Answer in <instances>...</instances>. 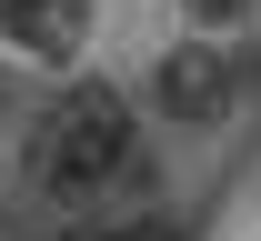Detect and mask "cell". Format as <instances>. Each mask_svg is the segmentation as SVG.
I'll list each match as a JSON object with an SVG mask.
<instances>
[{
	"label": "cell",
	"instance_id": "obj_1",
	"mask_svg": "<svg viewBox=\"0 0 261 241\" xmlns=\"http://www.w3.org/2000/svg\"><path fill=\"white\" fill-rule=\"evenodd\" d=\"M40 171L61 191H100V181L141 171V121H130V91L111 81H81L50 121H40Z\"/></svg>",
	"mask_w": 261,
	"mask_h": 241
},
{
	"label": "cell",
	"instance_id": "obj_4",
	"mask_svg": "<svg viewBox=\"0 0 261 241\" xmlns=\"http://www.w3.org/2000/svg\"><path fill=\"white\" fill-rule=\"evenodd\" d=\"M241 10H251V0H181V20H201V40L221 31V20H241Z\"/></svg>",
	"mask_w": 261,
	"mask_h": 241
},
{
	"label": "cell",
	"instance_id": "obj_3",
	"mask_svg": "<svg viewBox=\"0 0 261 241\" xmlns=\"http://www.w3.org/2000/svg\"><path fill=\"white\" fill-rule=\"evenodd\" d=\"M0 50L40 70H70L91 50V0H0Z\"/></svg>",
	"mask_w": 261,
	"mask_h": 241
},
{
	"label": "cell",
	"instance_id": "obj_2",
	"mask_svg": "<svg viewBox=\"0 0 261 241\" xmlns=\"http://www.w3.org/2000/svg\"><path fill=\"white\" fill-rule=\"evenodd\" d=\"M141 91H151V111H161L171 131H221L231 121V101H241V70H231V50L221 40H171L161 61H151V81H141Z\"/></svg>",
	"mask_w": 261,
	"mask_h": 241
}]
</instances>
